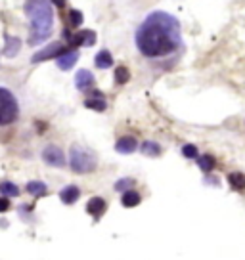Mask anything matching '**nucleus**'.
I'll list each match as a JSON object with an SVG mask.
<instances>
[{"label":"nucleus","instance_id":"obj_1","mask_svg":"<svg viewBox=\"0 0 245 260\" xmlns=\"http://www.w3.org/2000/svg\"><path fill=\"white\" fill-rule=\"evenodd\" d=\"M136 48L146 58H165L182 46L180 21L167 12H151L134 35Z\"/></svg>","mask_w":245,"mask_h":260},{"label":"nucleus","instance_id":"obj_2","mask_svg":"<svg viewBox=\"0 0 245 260\" xmlns=\"http://www.w3.org/2000/svg\"><path fill=\"white\" fill-rule=\"evenodd\" d=\"M25 12H27L29 20H31L29 44L31 46L40 44L42 40H46L52 35V27H54V10H52V4L44 2V0L27 2L25 4Z\"/></svg>","mask_w":245,"mask_h":260},{"label":"nucleus","instance_id":"obj_3","mask_svg":"<svg viewBox=\"0 0 245 260\" xmlns=\"http://www.w3.org/2000/svg\"><path fill=\"white\" fill-rule=\"evenodd\" d=\"M69 164L73 168V172L77 174H88L96 170V164H98V157L94 151L86 149L83 145H73L71 151H69Z\"/></svg>","mask_w":245,"mask_h":260},{"label":"nucleus","instance_id":"obj_4","mask_svg":"<svg viewBox=\"0 0 245 260\" xmlns=\"http://www.w3.org/2000/svg\"><path fill=\"white\" fill-rule=\"evenodd\" d=\"M19 115V104L8 88L0 86V126L12 125Z\"/></svg>","mask_w":245,"mask_h":260},{"label":"nucleus","instance_id":"obj_5","mask_svg":"<svg viewBox=\"0 0 245 260\" xmlns=\"http://www.w3.org/2000/svg\"><path fill=\"white\" fill-rule=\"evenodd\" d=\"M66 52L64 48V44L62 42H52V44H48L46 48L38 50L37 54L31 58L33 63H40V61H46V59H56L57 56H62Z\"/></svg>","mask_w":245,"mask_h":260},{"label":"nucleus","instance_id":"obj_6","mask_svg":"<svg viewBox=\"0 0 245 260\" xmlns=\"http://www.w3.org/2000/svg\"><path fill=\"white\" fill-rule=\"evenodd\" d=\"M42 159L50 166H64L66 164V155L57 145H46L42 151Z\"/></svg>","mask_w":245,"mask_h":260},{"label":"nucleus","instance_id":"obj_7","mask_svg":"<svg viewBox=\"0 0 245 260\" xmlns=\"http://www.w3.org/2000/svg\"><path fill=\"white\" fill-rule=\"evenodd\" d=\"M71 46H94L96 33L94 31H79L75 35H67Z\"/></svg>","mask_w":245,"mask_h":260},{"label":"nucleus","instance_id":"obj_8","mask_svg":"<svg viewBox=\"0 0 245 260\" xmlns=\"http://www.w3.org/2000/svg\"><path fill=\"white\" fill-rule=\"evenodd\" d=\"M77 59H79V52L77 50H66L62 56L56 58V65L62 71H69L77 63Z\"/></svg>","mask_w":245,"mask_h":260},{"label":"nucleus","instance_id":"obj_9","mask_svg":"<svg viewBox=\"0 0 245 260\" xmlns=\"http://www.w3.org/2000/svg\"><path fill=\"white\" fill-rule=\"evenodd\" d=\"M92 84H94V75H92L90 71L81 69L75 75V86L79 88V90H86V88H90Z\"/></svg>","mask_w":245,"mask_h":260},{"label":"nucleus","instance_id":"obj_10","mask_svg":"<svg viewBox=\"0 0 245 260\" xmlns=\"http://www.w3.org/2000/svg\"><path fill=\"white\" fill-rule=\"evenodd\" d=\"M86 211H88L90 216H94L96 220H98L105 212V201L102 197H92V199L88 201V205H86Z\"/></svg>","mask_w":245,"mask_h":260},{"label":"nucleus","instance_id":"obj_11","mask_svg":"<svg viewBox=\"0 0 245 260\" xmlns=\"http://www.w3.org/2000/svg\"><path fill=\"white\" fill-rule=\"evenodd\" d=\"M79 197H81V190H79L77 186H67V188H64V190L59 192V199H62V203H66V205L77 203Z\"/></svg>","mask_w":245,"mask_h":260},{"label":"nucleus","instance_id":"obj_12","mask_svg":"<svg viewBox=\"0 0 245 260\" xmlns=\"http://www.w3.org/2000/svg\"><path fill=\"white\" fill-rule=\"evenodd\" d=\"M136 140L132 138V136H122L121 140H117V144H115V149L119 151V153H125L129 155L132 151H136Z\"/></svg>","mask_w":245,"mask_h":260},{"label":"nucleus","instance_id":"obj_13","mask_svg":"<svg viewBox=\"0 0 245 260\" xmlns=\"http://www.w3.org/2000/svg\"><path fill=\"white\" fill-rule=\"evenodd\" d=\"M94 63L98 69H107L113 65V56L107 52V50H102V52H98L94 58Z\"/></svg>","mask_w":245,"mask_h":260},{"label":"nucleus","instance_id":"obj_14","mask_svg":"<svg viewBox=\"0 0 245 260\" xmlns=\"http://www.w3.org/2000/svg\"><path fill=\"white\" fill-rule=\"evenodd\" d=\"M140 201H142L140 193H138V192H132V190L125 192V193H122V197H121L122 207H127V209H132V207L140 205Z\"/></svg>","mask_w":245,"mask_h":260},{"label":"nucleus","instance_id":"obj_15","mask_svg":"<svg viewBox=\"0 0 245 260\" xmlns=\"http://www.w3.org/2000/svg\"><path fill=\"white\" fill-rule=\"evenodd\" d=\"M19 48H21V40H19L18 37H6V48H4V54H6L8 58L18 56Z\"/></svg>","mask_w":245,"mask_h":260},{"label":"nucleus","instance_id":"obj_16","mask_svg":"<svg viewBox=\"0 0 245 260\" xmlns=\"http://www.w3.org/2000/svg\"><path fill=\"white\" fill-rule=\"evenodd\" d=\"M228 184H230V188H234L236 192H243L245 190V174L230 172L228 174Z\"/></svg>","mask_w":245,"mask_h":260},{"label":"nucleus","instance_id":"obj_17","mask_svg":"<svg viewBox=\"0 0 245 260\" xmlns=\"http://www.w3.org/2000/svg\"><path fill=\"white\" fill-rule=\"evenodd\" d=\"M140 151L144 155H148V157H159L161 155V145L157 144V142H151V140H148V142H144L140 147Z\"/></svg>","mask_w":245,"mask_h":260},{"label":"nucleus","instance_id":"obj_18","mask_svg":"<svg viewBox=\"0 0 245 260\" xmlns=\"http://www.w3.org/2000/svg\"><path fill=\"white\" fill-rule=\"evenodd\" d=\"M27 192L31 193V195H35V197H42V195L48 192V188H46V184L44 182L33 180V182L27 184Z\"/></svg>","mask_w":245,"mask_h":260},{"label":"nucleus","instance_id":"obj_19","mask_svg":"<svg viewBox=\"0 0 245 260\" xmlns=\"http://www.w3.org/2000/svg\"><path fill=\"white\" fill-rule=\"evenodd\" d=\"M198 166L203 172H211V170L215 168V157H213V155H199Z\"/></svg>","mask_w":245,"mask_h":260},{"label":"nucleus","instance_id":"obj_20","mask_svg":"<svg viewBox=\"0 0 245 260\" xmlns=\"http://www.w3.org/2000/svg\"><path fill=\"white\" fill-rule=\"evenodd\" d=\"M0 193L8 199V197H18L19 195V188L16 186V184L12 182H2L0 184Z\"/></svg>","mask_w":245,"mask_h":260},{"label":"nucleus","instance_id":"obj_21","mask_svg":"<svg viewBox=\"0 0 245 260\" xmlns=\"http://www.w3.org/2000/svg\"><path fill=\"white\" fill-rule=\"evenodd\" d=\"M85 106L88 107V109H94V111H105L107 104H105L104 98L98 96V98H88L85 102Z\"/></svg>","mask_w":245,"mask_h":260},{"label":"nucleus","instance_id":"obj_22","mask_svg":"<svg viewBox=\"0 0 245 260\" xmlns=\"http://www.w3.org/2000/svg\"><path fill=\"white\" fill-rule=\"evenodd\" d=\"M131 80V71L127 67H117L115 69V84H127Z\"/></svg>","mask_w":245,"mask_h":260},{"label":"nucleus","instance_id":"obj_23","mask_svg":"<svg viewBox=\"0 0 245 260\" xmlns=\"http://www.w3.org/2000/svg\"><path fill=\"white\" fill-rule=\"evenodd\" d=\"M69 25L77 29V27H81L83 25V14L79 10H71L69 12Z\"/></svg>","mask_w":245,"mask_h":260},{"label":"nucleus","instance_id":"obj_24","mask_svg":"<svg viewBox=\"0 0 245 260\" xmlns=\"http://www.w3.org/2000/svg\"><path fill=\"white\" fill-rule=\"evenodd\" d=\"M131 186H134V180H132V178H121L119 182L115 184V192H122V193L129 192Z\"/></svg>","mask_w":245,"mask_h":260},{"label":"nucleus","instance_id":"obj_25","mask_svg":"<svg viewBox=\"0 0 245 260\" xmlns=\"http://www.w3.org/2000/svg\"><path fill=\"white\" fill-rule=\"evenodd\" d=\"M182 155L184 157H188V159H198L199 153H198V147L192 144H186L184 147H182Z\"/></svg>","mask_w":245,"mask_h":260},{"label":"nucleus","instance_id":"obj_26","mask_svg":"<svg viewBox=\"0 0 245 260\" xmlns=\"http://www.w3.org/2000/svg\"><path fill=\"white\" fill-rule=\"evenodd\" d=\"M10 207V201L6 199V197H0V212H6Z\"/></svg>","mask_w":245,"mask_h":260}]
</instances>
